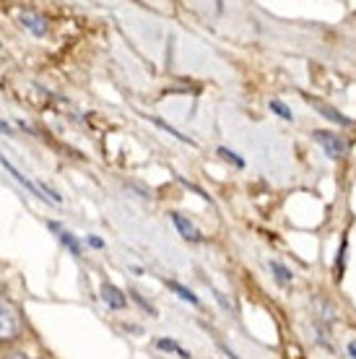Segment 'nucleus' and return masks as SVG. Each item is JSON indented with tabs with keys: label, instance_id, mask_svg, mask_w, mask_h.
Segmentation results:
<instances>
[{
	"label": "nucleus",
	"instance_id": "nucleus-19",
	"mask_svg": "<svg viewBox=\"0 0 356 359\" xmlns=\"http://www.w3.org/2000/svg\"><path fill=\"white\" fill-rule=\"evenodd\" d=\"M348 354H351V357L356 359V341H351V344H348Z\"/></svg>",
	"mask_w": 356,
	"mask_h": 359
},
{
	"label": "nucleus",
	"instance_id": "nucleus-5",
	"mask_svg": "<svg viewBox=\"0 0 356 359\" xmlns=\"http://www.w3.org/2000/svg\"><path fill=\"white\" fill-rule=\"evenodd\" d=\"M315 107L320 109V115L322 117H328V120H333V123H338V126H351V117L346 115H341L336 107H330V104H325V102H320V99H310Z\"/></svg>",
	"mask_w": 356,
	"mask_h": 359
},
{
	"label": "nucleus",
	"instance_id": "nucleus-9",
	"mask_svg": "<svg viewBox=\"0 0 356 359\" xmlns=\"http://www.w3.org/2000/svg\"><path fill=\"white\" fill-rule=\"evenodd\" d=\"M164 284H167V287L172 289V292H177L179 297H182V299H185V302H190V305H200V299H198L196 294H193V292H190V289H185L182 287V284H177V281H172V278H167V281H164Z\"/></svg>",
	"mask_w": 356,
	"mask_h": 359
},
{
	"label": "nucleus",
	"instance_id": "nucleus-12",
	"mask_svg": "<svg viewBox=\"0 0 356 359\" xmlns=\"http://www.w3.org/2000/svg\"><path fill=\"white\" fill-rule=\"evenodd\" d=\"M271 112H276L281 120H286V123H292L294 120V115H292V109L286 107L281 99H271Z\"/></svg>",
	"mask_w": 356,
	"mask_h": 359
},
{
	"label": "nucleus",
	"instance_id": "nucleus-16",
	"mask_svg": "<svg viewBox=\"0 0 356 359\" xmlns=\"http://www.w3.org/2000/svg\"><path fill=\"white\" fill-rule=\"evenodd\" d=\"M0 133L13 135V130H11V126H8V123H3V120H0Z\"/></svg>",
	"mask_w": 356,
	"mask_h": 359
},
{
	"label": "nucleus",
	"instance_id": "nucleus-4",
	"mask_svg": "<svg viewBox=\"0 0 356 359\" xmlns=\"http://www.w3.org/2000/svg\"><path fill=\"white\" fill-rule=\"evenodd\" d=\"M99 294H102V299H104L109 307H115V310H125V307H128V297H125L115 284H102Z\"/></svg>",
	"mask_w": 356,
	"mask_h": 359
},
{
	"label": "nucleus",
	"instance_id": "nucleus-14",
	"mask_svg": "<svg viewBox=\"0 0 356 359\" xmlns=\"http://www.w3.org/2000/svg\"><path fill=\"white\" fill-rule=\"evenodd\" d=\"M219 154H221L226 162H232L234 167H240V170L245 167V159H240V156H237L234 151H229V149H224V146H221V149H219Z\"/></svg>",
	"mask_w": 356,
	"mask_h": 359
},
{
	"label": "nucleus",
	"instance_id": "nucleus-3",
	"mask_svg": "<svg viewBox=\"0 0 356 359\" xmlns=\"http://www.w3.org/2000/svg\"><path fill=\"white\" fill-rule=\"evenodd\" d=\"M172 222H174V226H177L179 234L185 237L187 243H203V234L198 232V226L193 222H187L182 214H172Z\"/></svg>",
	"mask_w": 356,
	"mask_h": 359
},
{
	"label": "nucleus",
	"instance_id": "nucleus-17",
	"mask_svg": "<svg viewBox=\"0 0 356 359\" xmlns=\"http://www.w3.org/2000/svg\"><path fill=\"white\" fill-rule=\"evenodd\" d=\"M6 359H32V357H27L24 351H13V354H8Z\"/></svg>",
	"mask_w": 356,
	"mask_h": 359
},
{
	"label": "nucleus",
	"instance_id": "nucleus-8",
	"mask_svg": "<svg viewBox=\"0 0 356 359\" xmlns=\"http://www.w3.org/2000/svg\"><path fill=\"white\" fill-rule=\"evenodd\" d=\"M50 229H53V232H57V237H60V243L65 245V248H68V250H71L73 255H81V245L76 243V237H73L71 232H65V229H60V226L55 224V222H50Z\"/></svg>",
	"mask_w": 356,
	"mask_h": 359
},
{
	"label": "nucleus",
	"instance_id": "nucleus-2",
	"mask_svg": "<svg viewBox=\"0 0 356 359\" xmlns=\"http://www.w3.org/2000/svg\"><path fill=\"white\" fill-rule=\"evenodd\" d=\"M315 141L322 146V151L328 154L330 159H343L348 154V141L338 133L330 130H315Z\"/></svg>",
	"mask_w": 356,
	"mask_h": 359
},
{
	"label": "nucleus",
	"instance_id": "nucleus-6",
	"mask_svg": "<svg viewBox=\"0 0 356 359\" xmlns=\"http://www.w3.org/2000/svg\"><path fill=\"white\" fill-rule=\"evenodd\" d=\"M0 164H3V167H6V170H8L11 175L16 177V182H21V185H24V188H27V190H32L34 196L45 198V193H42V188H36V185H34V182H32V180L27 177V175H21V172H18L16 167H13V164H11L8 159H6V156H0Z\"/></svg>",
	"mask_w": 356,
	"mask_h": 359
},
{
	"label": "nucleus",
	"instance_id": "nucleus-10",
	"mask_svg": "<svg viewBox=\"0 0 356 359\" xmlns=\"http://www.w3.org/2000/svg\"><path fill=\"white\" fill-rule=\"evenodd\" d=\"M271 271H273V276H276V281H278V284H281V287H286V284L292 281V271L286 269L284 263L271 261Z\"/></svg>",
	"mask_w": 356,
	"mask_h": 359
},
{
	"label": "nucleus",
	"instance_id": "nucleus-1",
	"mask_svg": "<svg viewBox=\"0 0 356 359\" xmlns=\"http://www.w3.org/2000/svg\"><path fill=\"white\" fill-rule=\"evenodd\" d=\"M24 331V313L16 302L0 297V341H13Z\"/></svg>",
	"mask_w": 356,
	"mask_h": 359
},
{
	"label": "nucleus",
	"instance_id": "nucleus-11",
	"mask_svg": "<svg viewBox=\"0 0 356 359\" xmlns=\"http://www.w3.org/2000/svg\"><path fill=\"white\" fill-rule=\"evenodd\" d=\"M156 346L164 351H174V354H179V357L190 359V351H185L177 341H172V339H156Z\"/></svg>",
	"mask_w": 356,
	"mask_h": 359
},
{
	"label": "nucleus",
	"instance_id": "nucleus-7",
	"mask_svg": "<svg viewBox=\"0 0 356 359\" xmlns=\"http://www.w3.org/2000/svg\"><path fill=\"white\" fill-rule=\"evenodd\" d=\"M21 21H24V24H27V27L32 29L36 36H45V32H47V21H45V18H39L36 13L27 11V13H21Z\"/></svg>",
	"mask_w": 356,
	"mask_h": 359
},
{
	"label": "nucleus",
	"instance_id": "nucleus-13",
	"mask_svg": "<svg viewBox=\"0 0 356 359\" xmlns=\"http://www.w3.org/2000/svg\"><path fill=\"white\" fill-rule=\"evenodd\" d=\"M153 123H156V126H159V128H164V130H167V133H170V135H174V138H179V141H185V144L196 146V141H193V138H187V135H182V133H179V130H177V128L167 126V123H161V120H153Z\"/></svg>",
	"mask_w": 356,
	"mask_h": 359
},
{
	"label": "nucleus",
	"instance_id": "nucleus-18",
	"mask_svg": "<svg viewBox=\"0 0 356 359\" xmlns=\"http://www.w3.org/2000/svg\"><path fill=\"white\" fill-rule=\"evenodd\" d=\"M89 245L91 248H104V243H102L99 237H89Z\"/></svg>",
	"mask_w": 356,
	"mask_h": 359
},
{
	"label": "nucleus",
	"instance_id": "nucleus-15",
	"mask_svg": "<svg viewBox=\"0 0 356 359\" xmlns=\"http://www.w3.org/2000/svg\"><path fill=\"white\" fill-rule=\"evenodd\" d=\"M130 297H133L135 302H138V305H141V307H143V310H146V313H151V315H156V310H153V307H151V305H149V302H146V299H143V297H141V294H138V292H133V289H130Z\"/></svg>",
	"mask_w": 356,
	"mask_h": 359
}]
</instances>
